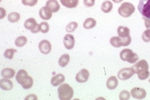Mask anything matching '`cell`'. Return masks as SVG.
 <instances>
[{
	"label": "cell",
	"instance_id": "1",
	"mask_svg": "<svg viewBox=\"0 0 150 100\" xmlns=\"http://www.w3.org/2000/svg\"><path fill=\"white\" fill-rule=\"evenodd\" d=\"M58 94L61 100H70L74 95V90L69 84H63L58 88Z\"/></svg>",
	"mask_w": 150,
	"mask_h": 100
},
{
	"label": "cell",
	"instance_id": "2",
	"mask_svg": "<svg viewBox=\"0 0 150 100\" xmlns=\"http://www.w3.org/2000/svg\"><path fill=\"white\" fill-rule=\"evenodd\" d=\"M120 58L123 61H127L129 63H134L138 60V56L130 49H125L120 54Z\"/></svg>",
	"mask_w": 150,
	"mask_h": 100
},
{
	"label": "cell",
	"instance_id": "3",
	"mask_svg": "<svg viewBox=\"0 0 150 100\" xmlns=\"http://www.w3.org/2000/svg\"><path fill=\"white\" fill-rule=\"evenodd\" d=\"M134 4L129 2H124L118 9V13L123 18H129L135 12Z\"/></svg>",
	"mask_w": 150,
	"mask_h": 100
},
{
	"label": "cell",
	"instance_id": "4",
	"mask_svg": "<svg viewBox=\"0 0 150 100\" xmlns=\"http://www.w3.org/2000/svg\"><path fill=\"white\" fill-rule=\"evenodd\" d=\"M138 9L142 17L150 20V0H140Z\"/></svg>",
	"mask_w": 150,
	"mask_h": 100
},
{
	"label": "cell",
	"instance_id": "5",
	"mask_svg": "<svg viewBox=\"0 0 150 100\" xmlns=\"http://www.w3.org/2000/svg\"><path fill=\"white\" fill-rule=\"evenodd\" d=\"M132 68L134 70L135 74H141V73L145 72L148 71V70H149V65H148L147 62L145 60L142 59L137 62L133 66Z\"/></svg>",
	"mask_w": 150,
	"mask_h": 100
},
{
	"label": "cell",
	"instance_id": "6",
	"mask_svg": "<svg viewBox=\"0 0 150 100\" xmlns=\"http://www.w3.org/2000/svg\"><path fill=\"white\" fill-rule=\"evenodd\" d=\"M135 74L132 67H125L120 70L117 73V77L122 81L128 80Z\"/></svg>",
	"mask_w": 150,
	"mask_h": 100
},
{
	"label": "cell",
	"instance_id": "7",
	"mask_svg": "<svg viewBox=\"0 0 150 100\" xmlns=\"http://www.w3.org/2000/svg\"><path fill=\"white\" fill-rule=\"evenodd\" d=\"M131 95L133 97L137 99H145L147 95V92L145 89L142 88L135 87L131 89Z\"/></svg>",
	"mask_w": 150,
	"mask_h": 100
},
{
	"label": "cell",
	"instance_id": "8",
	"mask_svg": "<svg viewBox=\"0 0 150 100\" xmlns=\"http://www.w3.org/2000/svg\"><path fill=\"white\" fill-rule=\"evenodd\" d=\"M38 48L42 54H48L52 50V45L50 41L47 40H43L39 43Z\"/></svg>",
	"mask_w": 150,
	"mask_h": 100
},
{
	"label": "cell",
	"instance_id": "9",
	"mask_svg": "<svg viewBox=\"0 0 150 100\" xmlns=\"http://www.w3.org/2000/svg\"><path fill=\"white\" fill-rule=\"evenodd\" d=\"M90 77L89 72L86 69L81 70L79 72H78L76 75V81L78 83L82 84V83H86Z\"/></svg>",
	"mask_w": 150,
	"mask_h": 100
},
{
	"label": "cell",
	"instance_id": "10",
	"mask_svg": "<svg viewBox=\"0 0 150 100\" xmlns=\"http://www.w3.org/2000/svg\"><path fill=\"white\" fill-rule=\"evenodd\" d=\"M63 44L67 50H70L74 48L75 44L74 37L72 34H67L63 38Z\"/></svg>",
	"mask_w": 150,
	"mask_h": 100
},
{
	"label": "cell",
	"instance_id": "11",
	"mask_svg": "<svg viewBox=\"0 0 150 100\" xmlns=\"http://www.w3.org/2000/svg\"><path fill=\"white\" fill-rule=\"evenodd\" d=\"M52 11L48 6H43L39 11V16L42 20H49L52 16Z\"/></svg>",
	"mask_w": 150,
	"mask_h": 100
},
{
	"label": "cell",
	"instance_id": "12",
	"mask_svg": "<svg viewBox=\"0 0 150 100\" xmlns=\"http://www.w3.org/2000/svg\"><path fill=\"white\" fill-rule=\"evenodd\" d=\"M28 77L29 76H28V73L27 72V71L24 70H20L17 73L16 79L18 84L22 85L25 82V81L27 80Z\"/></svg>",
	"mask_w": 150,
	"mask_h": 100
},
{
	"label": "cell",
	"instance_id": "13",
	"mask_svg": "<svg viewBox=\"0 0 150 100\" xmlns=\"http://www.w3.org/2000/svg\"><path fill=\"white\" fill-rule=\"evenodd\" d=\"M0 87L4 90H11L13 87V84L9 79H1L0 80Z\"/></svg>",
	"mask_w": 150,
	"mask_h": 100
},
{
	"label": "cell",
	"instance_id": "14",
	"mask_svg": "<svg viewBox=\"0 0 150 100\" xmlns=\"http://www.w3.org/2000/svg\"><path fill=\"white\" fill-rule=\"evenodd\" d=\"M65 76L63 74H58L52 77L51 84L53 86H58L65 82Z\"/></svg>",
	"mask_w": 150,
	"mask_h": 100
},
{
	"label": "cell",
	"instance_id": "15",
	"mask_svg": "<svg viewBox=\"0 0 150 100\" xmlns=\"http://www.w3.org/2000/svg\"><path fill=\"white\" fill-rule=\"evenodd\" d=\"M118 80L117 77L115 76H111L108 79L106 82V87L110 90H114L117 87Z\"/></svg>",
	"mask_w": 150,
	"mask_h": 100
},
{
	"label": "cell",
	"instance_id": "16",
	"mask_svg": "<svg viewBox=\"0 0 150 100\" xmlns=\"http://www.w3.org/2000/svg\"><path fill=\"white\" fill-rule=\"evenodd\" d=\"M38 25V24L37 23L36 20H35L34 18L28 19V20H26L24 24V27L31 31H33Z\"/></svg>",
	"mask_w": 150,
	"mask_h": 100
},
{
	"label": "cell",
	"instance_id": "17",
	"mask_svg": "<svg viewBox=\"0 0 150 100\" xmlns=\"http://www.w3.org/2000/svg\"><path fill=\"white\" fill-rule=\"evenodd\" d=\"M61 4L68 9L76 8L79 4V0H60Z\"/></svg>",
	"mask_w": 150,
	"mask_h": 100
},
{
	"label": "cell",
	"instance_id": "18",
	"mask_svg": "<svg viewBox=\"0 0 150 100\" xmlns=\"http://www.w3.org/2000/svg\"><path fill=\"white\" fill-rule=\"evenodd\" d=\"M46 6L51 9L53 13L58 12L60 9V5L56 0H48L46 2Z\"/></svg>",
	"mask_w": 150,
	"mask_h": 100
},
{
	"label": "cell",
	"instance_id": "19",
	"mask_svg": "<svg viewBox=\"0 0 150 100\" xmlns=\"http://www.w3.org/2000/svg\"><path fill=\"white\" fill-rule=\"evenodd\" d=\"M117 33L120 37L123 38H127L129 36V33H130V30L127 26H120L117 28Z\"/></svg>",
	"mask_w": 150,
	"mask_h": 100
},
{
	"label": "cell",
	"instance_id": "20",
	"mask_svg": "<svg viewBox=\"0 0 150 100\" xmlns=\"http://www.w3.org/2000/svg\"><path fill=\"white\" fill-rule=\"evenodd\" d=\"M16 72L12 68H4L1 70V74L3 78L11 79L15 76Z\"/></svg>",
	"mask_w": 150,
	"mask_h": 100
},
{
	"label": "cell",
	"instance_id": "21",
	"mask_svg": "<svg viewBox=\"0 0 150 100\" xmlns=\"http://www.w3.org/2000/svg\"><path fill=\"white\" fill-rule=\"evenodd\" d=\"M110 43L112 47L116 48H121L123 46L122 40L120 36H113L110 39Z\"/></svg>",
	"mask_w": 150,
	"mask_h": 100
},
{
	"label": "cell",
	"instance_id": "22",
	"mask_svg": "<svg viewBox=\"0 0 150 100\" xmlns=\"http://www.w3.org/2000/svg\"><path fill=\"white\" fill-rule=\"evenodd\" d=\"M97 22L95 19L92 18H87L86 20L84 21L83 26V28L86 29H93V28L95 27L96 26Z\"/></svg>",
	"mask_w": 150,
	"mask_h": 100
},
{
	"label": "cell",
	"instance_id": "23",
	"mask_svg": "<svg viewBox=\"0 0 150 100\" xmlns=\"http://www.w3.org/2000/svg\"><path fill=\"white\" fill-rule=\"evenodd\" d=\"M112 7H113V5H112L111 1H105L102 3V6H101V10L105 13H108L112 11Z\"/></svg>",
	"mask_w": 150,
	"mask_h": 100
},
{
	"label": "cell",
	"instance_id": "24",
	"mask_svg": "<svg viewBox=\"0 0 150 100\" xmlns=\"http://www.w3.org/2000/svg\"><path fill=\"white\" fill-rule=\"evenodd\" d=\"M70 58L69 54H63V55H62L59 60V65L61 66V67H65V66L69 63V62H70Z\"/></svg>",
	"mask_w": 150,
	"mask_h": 100
},
{
	"label": "cell",
	"instance_id": "25",
	"mask_svg": "<svg viewBox=\"0 0 150 100\" xmlns=\"http://www.w3.org/2000/svg\"><path fill=\"white\" fill-rule=\"evenodd\" d=\"M27 43V38L25 36H19L15 40V45L18 48H22Z\"/></svg>",
	"mask_w": 150,
	"mask_h": 100
},
{
	"label": "cell",
	"instance_id": "26",
	"mask_svg": "<svg viewBox=\"0 0 150 100\" xmlns=\"http://www.w3.org/2000/svg\"><path fill=\"white\" fill-rule=\"evenodd\" d=\"M20 19V15L17 12H12L9 13L8 16V20L11 22H17Z\"/></svg>",
	"mask_w": 150,
	"mask_h": 100
},
{
	"label": "cell",
	"instance_id": "27",
	"mask_svg": "<svg viewBox=\"0 0 150 100\" xmlns=\"http://www.w3.org/2000/svg\"><path fill=\"white\" fill-rule=\"evenodd\" d=\"M77 27H78L77 22H70V23L67 24L66 28H65V30H66L67 33H72V32L74 31Z\"/></svg>",
	"mask_w": 150,
	"mask_h": 100
},
{
	"label": "cell",
	"instance_id": "28",
	"mask_svg": "<svg viewBox=\"0 0 150 100\" xmlns=\"http://www.w3.org/2000/svg\"><path fill=\"white\" fill-rule=\"evenodd\" d=\"M33 84V80L32 77L29 76L27 77V80L25 81V82L22 85V86L24 89H29V88L32 87Z\"/></svg>",
	"mask_w": 150,
	"mask_h": 100
},
{
	"label": "cell",
	"instance_id": "29",
	"mask_svg": "<svg viewBox=\"0 0 150 100\" xmlns=\"http://www.w3.org/2000/svg\"><path fill=\"white\" fill-rule=\"evenodd\" d=\"M17 52V50L15 49H7L4 52V56L5 58H8V59H13V58L14 54Z\"/></svg>",
	"mask_w": 150,
	"mask_h": 100
},
{
	"label": "cell",
	"instance_id": "30",
	"mask_svg": "<svg viewBox=\"0 0 150 100\" xmlns=\"http://www.w3.org/2000/svg\"><path fill=\"white\" fill-rule=\"evenodd\" d=\"M39 24H40V31L42 32V33H47L49 31H50V25H49L47 22H42Z\"/></svg>",
	"mask_w": 150,
	"mask_h": 100
},
{
	"label": "cell",
	"instance_id": "31",
	"mask_svg": "<svg viewBox=\"0 0 150 100\" xmlns=\"http://www.w3.org/2000/svg\"><path fill=\"white\" fill-rule=\"evenodd\" d=\"M130 93L127 90H122L119 95V98L120 100H128L130 99Z\"/></svg>",
	"mask_w": 150,
	"mask_h": 100
},
{
	"label": "cell",
	"instance_id": "32",
	"mask_svg": "<svg viewBox=\"0 0 150 100\" xmlns=\"http://www.w3.org/2000/svg\"><path fill=\"white\" fill-rule=\"evenodd\" d=\"M142 39L144 42L149 43L150 42V29H147L143 32L142 35Z\"/></svg>",
	"mask_w": 150,
	"mask_h": 100
},
{
	"label": "cell",
	"instance_id": "33",
	"mask_svg": "<svg viewBox=\"0 0 150 100\" xmlns=\"http://www.w3.org/2000/svg\"><path fill=\"white\" fill-rule=\"evenodd\" d=\"M38 0H22V3L24 6H33L38 3Z\"/></svg>",
	"mask_w": 150,
	"mask_h": 100
},
{
	"label": "cell",
	"instance_id": "34",
	"mask_svg": "<svg viewBox=\"0 0 150 100\" xmlns=\"http://www.w3.org/2000/svg\"><path fill=\"white\" fill-rule=\"evenodd\" d=\"M149 72L147 71V72H143V73H141V74H138V79H140V80H145V79H147L148 77H149Z\"/></svg>",
	"mask_w": 150,
	"mask_h": 100
},
{
	"label": "cell",
	"instance_id": "35",
	"mask_svg": "<svg viewBox=\"0 0 150 100\" xmlns=\"http://www.w3.org/2000/svg\"><path fill=\"white\" fill-rule=\"evenodd\" d=\"M122 44L124 47L128 46V45H130V43L131 42V38L130 35L127 38H122Z\"/></svg>",
	"mask_w": 150,
	"mask_h": 100
},
{
	"label": "cell",
	"instance_id": "36",
	"mask_svg": "<svg viewBox=\"0 0 150 100\" xmlns=\"http://www.w3.org/2000/svg\"><path fill=\"white\" fill-rule=\"evenodd\" d=\"M95 0H83V4L86 7H92L95 5Z\"/></svg>",
	"mask_w": 150,
	"mask_h": 100
},
{
	"label": "cell",
	"instance_id": "37",
	"mask_svg": "<svg viewBox=\"0 0 150 100\" xmlns=\"http://www.w3.org/2000/svg\"><path fill=\"white\" fill-rule=\"evenodd\" d=\"M142 19L145 20V26H146V28L149 29L150 27V20L148 18H145V17H142Z\"/></svg>",
	"mask_w": 150,
	"mask_h": 100
},
{
	"label": "cell",
	"instance_id": "38",
	"mask_svg": "<svg viewBox=\"0 0 150 100\" xmlns=\"http://www.w3.org/2000/svg\"><path fill=\"white\" fill-rule=\"evenodd\" d=\"M38 97L35 96V95H30L29 96H27V97H25V100H29V99H37Z\"/></svg>",
	"mask_w": 150,
	"mask_h": 100
},
{
	"label": "cell",
	"instance_id": "39",
	"mask_svg": "<svg viewBox=\"0 0 150 100\" xmlns=\"http://www.w3.org/2000/svg\"><path fill=\"white\" fill-rule=\"evenodd\" d=\"M39 31H40V24H38V25L33 30V31H31V33H38Z\"/></svg>",
	"mask_w": 150,
	"mask_h": 100
},
{
	"label": "cell",
	"instance_id": "40",
	"mask_svg": "<svg viewBox=\"0 0 150 100\" xmlns=\"http://www.w3.org/2000/svg\"><path fill=\"white\" fill-rule=\"evenodd\" d=\"M0 11H1V17H0V19H2V18H4V16H5L6 11H5V10L3 8L0 9Z\"/></svg>",
	"mask_w": 150,
	"mask_h": 100
},
{
	"label": "cell",
	"instance_id": "41",
	"mask_svg": "<svg viewBox=\"0 0 150 100\" xmlns=\"http://www.w3.org/2000/svg\"><path fill=\"white\" fill-rule=\"evenodd\" d=\"M112 1H113L114 3H116V4H118V3H120L122 1V0H112Z\"/></svg>",
	"mask_w": 150,
	"mask_h": 100
},
{
	"label": "cell",
	"instance_id": "42",
	"mask_svg": "<svg viewBox=\"0 0 150 100\" xmlns=\"http://www.w3.org/2000/svg\"><path fill=\"white\" fill-rule=\"evenodd\" d=\"M149 83H150V79H149Z\"/></svg>",
	"mask_w": 150,
	"mask_h": 100
}]
</instances>
